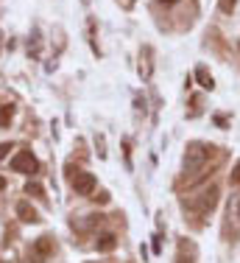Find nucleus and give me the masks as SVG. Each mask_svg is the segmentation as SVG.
Returning a JSON list of instances; mask_svg holds the SVG:
<instances>
[{
	"label": "nucleus",
	"mask_w": 240,
	"mask_h": 263,
	"mask_svg": "<svg viewBox=\"0 0 240 263\" xmlns=\"http://www.w3.org/2000/svg\"><path fill=\"white\" fill-rule=\"evenodd\" d=\"M218 196H221V191H218L215 185H210V187H204V191H201L198 196L187 199V202H185V208H190L193 213H198V216H207V213H212V210H215Z\"/></svg>",
	"instance_id": "obj_1"
},
{
	"label": "nucleus",
	"mask_w": 240,
	"mask_h": 263,
	"mask_svg": "<svg viewBox=\"0 0 240 263\" xmlns=\"http://www.w3.org/2000/svg\"><path fill=\"white\" fill-rule=\"evenodd\" d=\"M210 146H204V143H190L185 152V171L193 174V171H201L204 168V162L210 160Z\"/></svg>",
	"instance_id": "obj_2"
},
{
	"label": "nucleus",
	"mask_w": 240,
	"mask_h": 263,
	"mask_svg": "<svg viewBox=\"0 0 240 263\" xmlns=\"http://www.w3.org/2000/svg\"><path fill=\"white\" fill-rule=\"evenodd\" d=\"M70 185L78 196H92L95 187H98V179H95V174H90V171H75L70 177Z\"/></svg>",
	"instance_id": "obj_3"
},
{
	"label": "nucleus",
	"mask_w": 240,
	"mask_h": 263,
	"mask_svg": "<svg viewBox=\"0 0 240 263\" xmlns=\"http://www.w3.org/2000/svg\"><path fill=\"white\" fill-rule=\"evenodd\" d=\"M31 260L34 263H45L50 255H53V238L50 235H39L34 243H31Z\"/></svg>",
	"instance_id": "obj_4"
},
{
	"label": "nucleus",
	"mask_w": 240,
	"mask_h": 263,
	"mask_svg": "<svg viewBox=\"0 0 240 263\" xmlns=\"http://www.w3.org/2000/svg\"><path fill=\"white\" fill-rule=\"evenodd\" d=\"M11 168H14L17 174H36V168H39V162L31 152H17L14 157H11Z\"/></svg>",
	"instance_id": "obj_5"
},
{
	"label": "nucleus",
	"mask_w": 240,
	"mask_h": 263,
	"mask_svg": "<svg viewBox=\"0 0 240 263\" xmlns=\"http://www.w3.org/2000/svg\"><path fill=\"white\" fill-rule=\"evenodd\" d=\"M17 216H20V221H25V224L39 221V213H36V208H31V202H17Z\"/></svg>",
	"instance_id": "obj_6"
},
{
	"label": "nucleus",
	"mask_w": 240,
	"mask_h": 263,
	"mask_svg": "<svg viewBox=\"0 0 240 263\" xmlns=\"http://www.w3.org/2000/svg\"><path fill=\"white\" fill-rule=\"evenodd\" d=\"M98 252H112V249L117 247V235L115 233H104V235H98Z\"/></svg>",
	"instance_id": "obj_7"
},
{
	"label": "nucleus",
	"mask_w": 240,
	"mask_h": 263,
	"mask_svg": "<svg viewBox=\"0 0 240 263\" xmlns=\"http://www.w3.org/2000/svg\"><path fill=\"white\" fill-rule=\"evenodd\" d=\"M140 76L151 79V48H143V53H140Z\"/></svg>",
	"instance_id": "obj_8"
},
{
	"label": "nucleus",
	"mask_w": 240,
	"mask_h": 263,
	"mask_svg": "<svg viewBox=\"0 0 240 263\" xmlns=\"http://www.w3.org/2000/svg\"><path fill=\"white\" fill-rule=\"evenodd\" d=\"M11 118H14V106H11V104L0 106V126H9Z\"/></svg>",
	"instance_id": "obj_9"
},
{
	"label": "nucleus",
	"mask_w": 240,
	"mask_h": 263,
	"mask_svg": "<svg viewBox=\"0 0 240 263\" xmlns=\"http://www.w3.org/2000/svg\"><path fill=\"white\" fill-rule=\"evenodd\" d=\"M195 76H198L201 87H207V90H212V76H207V70H204V67H198V70H195Z\"/></svg>",
	"instance_id": "obj_10"
},
{
	"label": "nucleus",
	"mask_w": 240,
	"mask_h": 263,
	"mask_svg": "<svg viewBox=\"0 0 240 263\" xmlns=\"http://www.w3.org/2000/svg\"><path fill=\"white\" fill-rule=\"evenodd\" d=\"M235 6H237V0H218V9L224 11V14H232Z\"/></svg>",
	"instance_id": "obj_11"
},
{
	"label": "nucleus",
	"mask_w": 240,
	"mask_h": 263,
	"mask_svg": "<svg viewBox=\"0 0 240 263\" xmlns=\"http://www.w3.org/2000/svg\"><path fill=\"white\" fill-rule=\"evenodd\" d=\"M25 193H34V196H42V185H39V182H28V185H25Z\"/></svg>",
	"instance_id": "obj_12"
},
{
	"label": "nucleus",
	"mask_w": 240,
	"mask_h": 263,
	"mask_svg": "<svg viewBox=\"0 0 240 263\" xmlns=\"http://www.w3.org/2000/svg\"><path fill=\"white\" fill-rule=\"evenodd\" d=\"M9 152H11V143H0V160H6Z\"/></svg>",
	"instance_id": "obj_13"
},
{
	"label": "nucleus",
	"mask_w": 240,
	"mask_h": 263,
	"mask_svg": "<svg viewBox=\"0 0 240 263\" xmlns=\"http://www.w3.org/2000/svg\"><path fill=\"white\" fill-rule=\"evenodd\" d=\"M92 199H95V202H101V204H106V202H109V193H106V191H101L98 196H92Z\"/></svg>",
	"instance_id": "obj_14"
},
{
	"label": "nucleus",
	"mask_w": 240,
	"mask_h": 263,
	"mask_svg": "<svg viewBox=\"0 0 240 263\" xmlns=\"http://www.w3.org/2000/svg\"><path fill=\"white\" fill-rule=\"evenodd\" d=\"M232 182H240V162L235 165V171H232Z\"/></svg>",
	"instance_id": "obj_15"
},
{
	"label": "nucleus",
	"mask_w": 240,
	"mask_h": 263,
	"mask_svg": "<svg viewBox=\"0 0 240 263\" xmlns=\"http://www.w3.org/2000/svg\"><path fill=\"white\" fill-rule=\"evenodd\" d=\"M159 3H165V6H176L179 0H159Z\"/></svg>",
	"instance_id": "obj_16"
},
{
	"label": "nucleus",
	"mask_w": 240,
	"mask_h": 263,
	"mask_svg": "<svg viewBox=\"0 0 240 263\" xmlns=\"http://www.w3.org/2000/svg\"><path fill=\"white\" fill-rule=\"evenodd\" d=\"M3 187H6V179H3V177H0V191H3Z\"/></svg>",
	"instance_id": "obj_17"
},
{
	"label": "nucleus",
	"mask_w": 240,
	"mask_h": 263,
	"mask_svg": "<svg viewBox=\"0 0 240 263\" xmlns=\"http://www.w3.org/2000/svg\"><path fill=\"white\" fill-rule=\"evenodd\" d=\"M176 263H193V260H185V258H179V260H176Z\"/></svg>",
	"instance_id": "obj_18"
},
{
	"label": "nucleus",
	"mask_w": 240,
	"mask_h": 263,
	"mask_svg": "<svg viewBox=\"0 0 240 263\" xmlns=\"http://www.w3.org/2000/svg\"><path fill=\"white\" fill-rule=\"evenodd\" d=\"M237 218H240V202H237Z\"/></svg>",
	"instance_id": "obj_19"
},
{
	"label": "nucleus",
	"mask_w": 240,
	"mask_h": 263,
	"mask_svg": "<svg viewBox=\"0 0 240 263\" xmlns=\"http://www.w3.org/2000/svg\"><path fill=\"white\" fill-rule=\"evenodd\" d=\"M237 48H240V40H237Z\"/></svg>",
	"instance_id": "obj_20"
}]
</instances>
